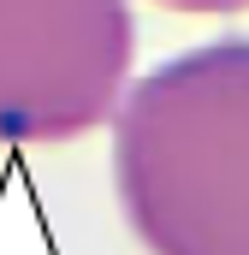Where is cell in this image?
<instances>
[{"label": "cell", "instance_id": "1", "mask_svg": "<svg viewBox=\"0 0 249 255\" xmlns=\"http://www.w3.org/2000/svg\"><path fill=\"white\" fill-rule=\"evenodd\" d=\"M113 190L148 255H249V36L190 48L124 89Z\"/></svg>", "mask_w": 249, "mask_h": 255}, {"label": "cell", "instance_id": "2", "mask_svg": "<svg viewBox=\"0 0 249 255\" xmlns=\"http://www.w3.org/2000/svg\"><path fill=\"white\" fill-rule=\"evenodd\" d=\"M136 60L124 0H0V142H71L119 113Z\"/></svg>", "mask_w": 249, "mask_h": 255}, {"label": "cell", "instance_id": "3", "mask_svg": "<svg viewBox=\"0 0 249 255\" xmlns=\"http://www.w3.org/2000/svg\"><path fill=\"white\" fill-rule=\"evenodd\" d=\"M154 6H172V12H249V0H154Z\"/></svg>", "mask_w": 249, "mask_h": 255}]
</instances>
